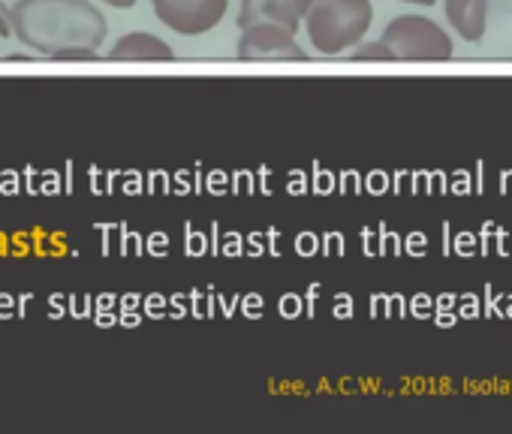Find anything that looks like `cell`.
<instances>
[{
	"mask_svg": "<svg viewBox=\"0 0 512 434\" xmlns=\"http://www.w3.org/2000/svg\"><path fill=\"white\" fill-rule=\"evenodd\" d=\"M446 19L467 43H479L488 22V0H446Z\"/></svg>",
	"mask_w": 512,
	"mask_h": 434,
	"instance_id": "cell-7",
	"label": "cell"
},
{
	"mask_svg": "<svg viewBox=\"0 0 512 434\" xmlns=\"http://www.w3.org/2000/svg\"><path fill=\"white\" fill-rule=\"evenodd\" d=\"M371 19V0H311L305 25L317 52L338 55L344 49H353L368 34Z\"/></svg>",
	"mask_w": 512,
	"mask_h": 434,
	"instance_id": "cell-3",
	"label": "cell"
},
{
	"mask_svg": "<svg viewBox=\"0 0 512 434\" xmlns=\"http://www.w3.org/2000/svg\"><path fill=\"white\" fill-rule=\"evenodd\" d=\"M238 61H308V52L299 49L296 34L281 25H253L244 28L238 40Z\"/></svg>",
	"mask_w": 512,
	"mask_h": 434,
	"instance_id": "cell-5",
	"label": "cell"
},
{
	"mask_svg": "<svg viewBox=\"0 0 512 434\" xmlns=\"http://www.w3.org/2000/svg\"><path fill=\"white\" fill-rule=\"evenodd\" d=\"M452 40L425 16H398L377 43L353 52V61H449Z\"/></svg>",
	"mask_w": 512,
	"mask_h": 434,
	"instance_id": "cell-2",
	"label": "cell"
},
{
	"mask_svg": "<svg viewBox=\"0 0 512 434\" xmlns=\"http://www.w3.org/2000/svg\"><path fill=\"white\" fill-rule=\"evenodd\" d=\"M52 61H97V52L94 49H67Z\"/></svg>",
	"mask_w": 512,
	"mask_h": 434,
	"instance_id": "cell-9",
	"label": "cell"
},
{
	"mask_svg": "<svg viewBox=\"0 0 512 434\" xmlns=\"http://www.w3.org/2000/svg\"><path fill=\"white\" fill-rule=\"evenodd\" d=\"M109 61H175V52L151 34H127L109 52Z\"/></svg>",
	"mask_w": 512,
	"mask_h": 434,
	"instance_id": "cell-8",
	"label": "cell"
},
{
	"mask_svg": "<svg viewBox=\"0 0 512 434\" xmlns=\"http://www.w3.org/2000/svg\"><path fill=\"white\" fill-rule=\"evenodd\" d=\"M407 4H422V7H431V4H437V0H407Z\"/></svg>",
	"mask_w": 512,
	"mask_h": 434,
	"instance_id": "cell-12",
	"label": "cell"
},
{
	"mask_svg": "<svg viewBox=\"0 0 512 434\" xmlns=\"http://www.w3.org/2000/svg\"><path fill=\"white\" fill-rule=\"evenodd\" d=\"M106 4L115 7V10H130V7L136 4V0H106Z\"/></svg>",
	"mask_w": 512,
	"mask_h": 434,
	"instance_id": "cell-11",
	"label": "cell"
},
{
	"mask_svg": "<svg viewBox=\"0 0 512 434\" xmlns=\"http://www.w3.org/2000/svg\"><path fill=\"white\" fill-rule=\"evenodd\" d=\"M10 22L13 34L46 58L67 49H100L106 40V19L91 0H19Z\"/></svg>",
	"mask_w": 512,
	"mask_h": 434,
	"instance_id": "cell-1",
	"label": "cell"
},
{
	"mask_svg": "<svg viewBox=\"0 0 512 434\" xmlns=\"http://www.w3.org/2000/svg\"><path fill=\"white\" fill-rule=\"evenodd\" d=\"M13 34V22H10V10L0 7V40H7Z\"/></svg>",
	"mask_w": 512,
	"mask_h": 434,
	"instance_id": "cell-10",
	"label": "cell"
},
{
	"mask_svg": "<svg viewBox=\"0 0 512 434\" xmlns=\"http://www.w3.org/2000/svg\"><path fill=\"white\" fill-rule=\"evenodd\" d=\"M308 10H311V0H241L238 25L241 31L253 25H281L296 34Z\"/></svg>",
	"mask_w": 512,
	"mask_h": 434,
	"instance_id": "cell-6",
	"label": "cell"
},
{
	"mask_svg": "<svg viewBox=\"0 0 512 434\" xmlns=\"http://www.w3.org/2000/svg\"><path fill=\"white\" fill-rule=\"evenodd\" d=\"M157 19L175 34L196 37L220 25L229 0H151Z\"/></svg>",
	"mask_w": 512,
	"mask_h": 434,
	"instance_id": "cell-4",
	"label": "cell"
}]
</instances>
